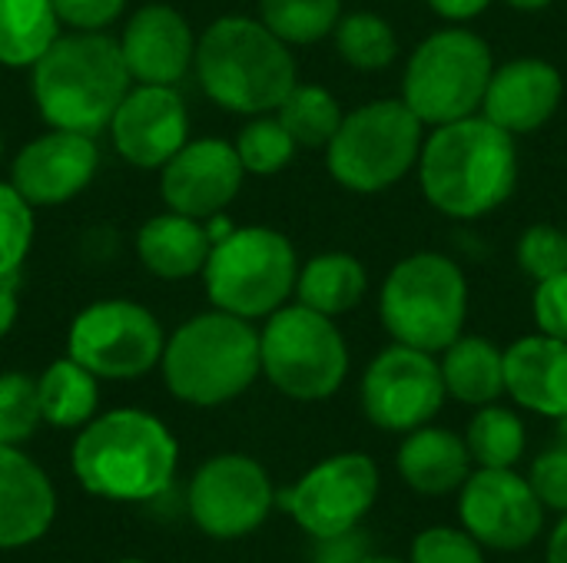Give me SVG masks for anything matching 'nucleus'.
I'll use <instances>...</instances> for the list:
<instances>
[{"label":"nucleus","instance_id":"nucleus-31","mask_svg":"<svg viewBox=\"0 0 567 563\" xmlns=\"http://www.w3.org/2000/svg\"><path fill=\"white\" fill-rule=\"evenodd\" d=\"M342 17V0H259V20L289 46L326 40Z\"/></svg>","mask_w":567,"mask_h":563},{"label":"nucleus","instance_id":"nucleus-38","mask_svg":"<svg viewBox=\"0 0 567 563\" xmlns=\"http://www.w3.org/2000/svg\"><path fill=\"white\" fill-rule=\"evenodd\" d=\"M528 484L545 511L567 514V448L555 445L551 451L538 455L528 471Z\"/></svg>","mask_w":567,"mask_h":563},{"label":"nucleus","instance_id":"nucleus-22","mask_svg":"<svg viewBox=\"0 0 567 563\" xmlns=\"http://www.w3.org/2000/svg\"><path fill=\"white\" fill-rule=\"evenodd\" d=\"M505 395L525 411L567 415V342L551 335H525L505 348Z\"/></svg>","mask_w":567,"mask_h":563},{"label":"nucleus","instance_id":"nucleus-1","mask_svg":"<svg viewBox=\"0 0 567 563\" xmlns=\"http://www.w3.org/2000/svg\"><path fill=\"white\" fill-rule=\"evenodd\" d=\"M415 166L425 199L442 216L482 219L515 192L518 146L512 133L475 113L435 126Z\"/></svg>","mask_w":567,"mask_h":563},{"label":"nucleus","instance_id":"nucleus-3","mask_svg":"<svg viewBox=\"0 0 567 563\" xmlns=\"http://www.w3.org/2000/svg\"><path fill=\"white\" fill-rule=\"evenodd\" d=\"M133 86L116 37L103 30L60 33L30 66L33 103L47 126L96 136Z\"/></svg>","mask_w":567,"mask_h":563},{"label":"nucleus","instance_id":"nucleus-33","mask_svg":"<svg viewBox=\"0 0 567 563\" xmlns=\"http://www.w3.org/2000/svg\"><path fill=\"white\" fill-rule=\"evenodd\" d=\"M236 153H239V163L246 173L252 176H276L282 173L292 156H296V139L289 136V129L279 123V116H269V113H259V116H249V123L239 129L236 136Z\"/></svg>","mask_w":567,"mask_h":563},{"label":"nucleus","instance_id":"nucleus-39","mask_svg":"<svg viewBox=\"0 0 567 563\" xmlns=\"http://www.w3.org/2000/svg\"><path fill=\"white\" fill-rule=\"evenodd\" d=\"M532 312H535V322H538L542 335L567 342V272L538 282Z\"/></svg>","mask_w":567,"mask_h":563},{"label":"nucleus","instance_id":"nucleus-35","mask_svg":"<svg viewBox=\"0 0 567 563\" xmlns=\"http://www.w3.org/2000/svg\"><path fill=\"white\" fill-rule=\"evenodd\" d=\"M30 246H33V206L10 183H0V275H20Z\"/></svg>","mask_w":567,"mask_h":563},{"label":"nucleus","instance_id":"nucleus-49","mask_svg":"<svg viewBox=\"0 0 567 563\" xmlns=\"http://www.w3.org/2000/svg\"><path fill=\"white\" fill-rule=\"evenodd\" d=\"M120 563H146V561H120Z\"/></svg>","mask_w":567,"mask_h":563},{"label":"nucleus","instance_id":"nucleus-25","mask_svg":"<svg viewBox=\"0 0 567 563\" xmlns=\"http://www.w3.org/2000/svg\"><path fill=\"white\" fill-rule=\"evenodd\" d=\"M439 368L445 395L462 405L482 408L505 395V352L482 335H458L442 352Z\"/></svg>","mask_w":567,"mask_h":563},{"label":"nucleus","instance_id":"nucleus-42","mask_svg":"<svg viewBox=\"0 0 567 563\" xmlns=\"http://www.w3.org/2000/svg\"><path fill=\"white\" fill-rule=\"evenodd\" d=\"M20 315V275H0V338L10 335Z\"/></svg>","mask_w":567,"mask_h":563},{"label":"nucleus","instance_id":"nucleus-48","mask_svg":"<svg viewBox=\"0 0 567 563\" xmlns=\"http://www.w3.org/2000/svg\"><path fill=\"white\" fill-rule=\"evenodd\" d=\"M0 156H3V136H0Z\"/></svg>","mask_w":567,"mask_h":563},{"label":"nucleus","instance_id":"nucleus-16","mask_svg":"<svg viewBox=\"0 0 567 563\" xmlns=\"http://www.w3.org/2000/svg\"><path fill=\"white\" fill-rule=\"evenodd\" d=\"M106 129L130 166L163 169L189 139V113L176 86L133 83Z\"/></svg>","mask_w":567,"mask_h":563},{"label":"nucleus","instance_id":"nucleus-20","mask_svg":"<svg viewBox=\"0 0 567 563\" xmlns=\"http://www.w3.org/2000/svg\"><path fill=\"white\" fill-rule=\"evenodd\" d=\"M565 80L558 66L538 56H518L498 70H492L482 116L502 126L512 136H525L542 129L561 106Z\"/></svg>","mask_w":567,"mask_h":563},{"label":"nucleus","instance_id":"nucleus-12","mask_svg":"<svg viewBox=\"0 0 567 563\" xmlns=\"http://www.w3.org/2000/svg\"><path fill=\"white\" fill-rule=\"evenodd\" d=\"M379 498V468L369 455L346 451L309 468L289 491L279 494V504L292 521L316 541L352 531L375 508Z\"/></svg>","mask_w":567,"mask_h":563},{"label":"nucleus","instance_id":"nucleus-45","mask_svg":"<svg viewBox=\"0 0 567 563\" xmlns=\"http://www.w3.org/2000/svg\"><path fill=\"white\" fill-rule=\"evenodd\" d=\"M508 7H515V10H525V13H535V10H545L551 0H505Z\"/></svg>","mask_w":567,"mask_h":563},{"label":"nucleus","instance_id":"nucleus-37","mask_svg":"<svg viewBox=\"0 0 567 563\" xmlns=\"http://www.w3.org/2000/svg\"><path fill=\"white\" fill-rule=\"evenodd\" d=\"M409 563H488L485 548L465 528H425L412 541Z\"/></svg>","mask_w":567,"mask_h":563},{"label":"nucleus","instance_id":"nucleus-21","mask_svg":"<svg viewBox=\"0 0 567 563\" xmlns=\"http://www.w3.org/2000/svg\"><path fill=\"white\" fill-rule=\"evenodd\" d=\"M56 518V494L43 468L17 445H0V551L40 541Z\"/></svg>","mask_w":567,"mask_h":563},{"label":"nucleus","instance_id":"nucleus-7","mask_svg":"<svg viewBox=\"0 0 567 563\" xmlns=\"http://www.w3.org/2000/svg\"><path fill=\"white\" fill-rule=\"evenodd\" d=\"M299 279L292 242L269 226L229 229L213 242L203 265V282L213 309L239 319H269L289 302Z\"/></svg>","mask_w":567,"mask_h":563},{"label":"nucleus","instance_id":"nucleus-44","mask_svg":"<svg viewBox=\"0 0 567 563\" xmlns=\"http://www.w3.org/2000/svg\"><path fill=\"white\" fill-rule=\"evenodd\" d=\"M545 563H567V514H561V521L555 524V531L548 538Z\"/></svg>","mask_w":567,"mask_h":563},{"label":"nucleus","instance_id":"nucleus-13","mask_svg":"<svg viewBox=\"0 0 567 563\" xmlns=\"http://www.w3.org/2000/svg\"><path fill=\"white\" fill-rule=\"evenodd\" d=\"M445 398L439 358L399 342L379 352L362 375V411L382 431L409 435L429 425Z\"/></svg>","mask_w":567,"mask_h":563},{"label":"nucleus","instance_id":"nucleus-41","mask_svg":"<svg viewBox=\"0 0 567 563\" xmlns=\"http://www.w3.org/2000/svg\"><path fill=\"white\" fill-rule=\"evenodd\" d=\"M372 541L362 528L332 534V538H316V551H312V563H359L369 557Z\"/></svg>","mask_w":567,"mask_h":563},{"label":"nucleus","instance_id":"nucleus-14","mask_svg":"<svg viewBox=\"0 0 567 563\" xmlns=\"http://www.w3.org/2000/svg\"><path fill=\"white\" fill-rule=\"evenodd\" d=\"M458 521L485 551H528L545 531V508L515 468H472L458 488Z\"/></svg>","mask_w":567,"mask_h":563},{"label":"nucleus","instance_id":"nucleus-40","mask_svg":"<svg viewBox=\"0 0 567 563\" xmlns=\"http://www.w3.org/2000/svg\"><path fill=\"white\" fill-rule=\"evenodd\" d=\"M53 10L70 30H106L126 10V0H53Z\"/></svg>","mask_w":567,"mask_h":563},{"label":"nucleus","instance_id":"nucleus-5","mask_svg":"<svg viewBox=\"0 0 567 563\" xmlns=\"http://www.w3.org/2000/svg\"><path fill=\"white\" fill-rule=\"evenodd\" d=\"M159 368L173 398L196 408L226 405L262 375L259 332L223 309L193 315L166 338Z\"/></svg>","mask_w":567,"mask_h":563},{"label":"nucleus","instance_id":"nucleus-18","mask_svg":"<svg viewBox=\"0 0 567 563\" xmlns=\"http://www.w3.org/2000/svg\"><path fill=\"white\" fill-rule=\"evenodd\" d=\"M246 169L229 139H186V146L159 169L163 202L193 219L219 216L243 189Z\"/></svg>","mask_w":567,"mask_h":563},{"label":"nucleus","instance_id":"nucleus-36","mask_svg":"<svg viewBox=\"0 0 567 563\" xmlns=\"http://www.w3.org/2000/svg\"><path fill=\"white\" fill-rule=\"evenodd\" d=\"M518 262L535 282L567 272V232L545 222L525 229V236L518 239Z\"/></svg>","mask_w":567,"mask_h":563},{"label":"nucleus","instance_id":"nucleus-19","mask_svg":"<svg viewBox=\"0 0 567 563\" xmlns=\"http://www.w3.org/2000/svg\"><path fill=\"white\" fill-rule=\"evenodd\" d=\"M133 83L176 86L196 60L189 20L169 3H143L116 37Z\"/></svg>","mask_w":567,"mask_h":563},{"label":"nucleus","instance_id":"nucleus-4","mask_svg":"<svg viewBox=\"0 0 567 563\" xmlns=\"http://www.w3.org/2000/svg\"><path fill=\"white\" fill-rule=\"evenodd\" d=\"M193 70L203 93L239 116L276 113L299 83L289 43L259 17H219L196 37Z\"/></svg>","mask_w":567,"mask_h":563},{"label":"nucleus","instance_id":"nucleus-6","mask_svg":"<svg viewBox=\"0 0 567 563\" xmlns=\"http://www.w3.org/2000/svg\"><path fill=\"white\" fill-rule=\"evenodd\" d=\"M379 315L399 345L439 355L462 335L468 319L465 272L449 256L415 252L389 272Z\"/></svg>","mask_w":567,"mask_h":563},{"label":"nucleus","instance_id":"nucleus-47","mask_svg":"<svg viewBox=\"0 0 567 563\" xmlns=\"http://www.w3.org/2000/svg\"><path fill=\"white\" fill-rule=\"evenodd\" d=\"M359 563H405V561H399V557H382V554H369V557H362Z\"/></svg>","mask_w":567,"mask_h":563},{"label":"nucleus","instance_id":"nucleus-17","mask_svg":"<svg viewBox=\"0 0 567 563\" xmlns=\"http://www.w3.org/2000/svg\"><path fill=\"white\" fill-rule=\"evenodd\" d=\"M96 169H100V149L93 136L50 126L17 153L10 166V186L33 209L63 206L93 183Z\"/></svg>","mask_w":567,"mask_h":563},{"label":"nucleus","instance_id":"nucleus-15","mask_svg":"<svg viewBox=\"0 0 567 563\" xmlns=\"http://www.w3.org/2000/svg\"><path fill=\"white\" fill-rule=\"evenodd\" d=\"M272 504L276 491L266 468L246 455H216L189 481V518L219 541L252 534Z\"/></svg>","mask_w":567,"mask_h":563},{"label":"nucleus","instance_id":"nucleus-26","mask_svg":"<svg viewBox=\"0 0 567 563\" xmlns=\"http://www.w3.org/2000/svg\"><path fill=\"white\" fill-rule=\"evenodd\" d=\"M365 289H369L365 265L349 252H322L309 259L296 279L299 305L316 309L329 319L352 312L365 299Z\"/></svg>","mask_w":567,"mask_h":563},{"label":"nucleus","instance_id":"nucleus-32","mask_svg":"<svg viewBox=\"0 0 567 563\" xmlns=\"http://www.w3.org/2000/svg\"><path fill=\"white\" fill-rule=\"evenodd\" d=\"M332 37L339 56L355 70H385L399 56V37L392 23L369 10L339 17Z\"/></svg>","mask_w":567,"mask_h":563},{"label":"nucleus","instance_id":"nucleus-43","mask_svg":"<svg viewBox=\"0 0 567 563\" xmlns=\"http://www.w3.org/2000/svg\"><path fill=\"white\" fill-rule=\"evenodd\" d=\"M488 3H492V0H429V7H432L439 17L455 20V23H462V20H472V17H478V13H485V10H488Z\"/></svg>","mask_w":567,"mask_h":563},{"label":"nucleus","instance_id":"nucleus-9","mask_svg":"<svg viewBox=\"0 0 567 563\" xmlns=\"http://www.w3.org/2000/svg\"><path fill=\"white\" fill-rule=\"evenodd\" d=\"M495 60L492 46L465 27H445L425 37L409 56L402 100L422 126H442L482 110Z\"/></svg>","mask_w":567,"mask_h":563},{"label":"nucleus","instance_id":"nucleus-27","mask_svg":"<svg viewBox=\"0 0 567 563\" xmlns=\"http://www.w3.org/2000/svg\"><path fill=\"white\" fill-rule=\"evenodd\" d=\"M37 395H40V415L47 425L83 428L90 418H96L100 378L66 355L43 368V375L37 378Z\"/></svg>","mask_w":567,"mask_h":563},{"label":"nucleus","instance_id":"nucleus-46","mask_svg":"<svg viewBox=\"0 0 567 563\" xmlns=\"http://www.w3.org/2000/svg\"><path fill=\"white\" fill-rule=\"evenodd\" d=\"M555 421H558V431H555V435H558V445H561V448H567V415L555 418Z\"/></svg>","mask_w":567,"mask_h":563},{"label":"nucleus","instance_id":"nucleus-29","mask_svg":"<svg viewBox=\"0 0 567 563\" xmlns=\"http://www.w3.org/2000/svg\"><path fill=\"white\" fill-rule=\"evenodd\" d=\"M528 431L518 411L502 405H482L465 431V448L475 468H515L525 455Z\"/></svg>","mask_w":567,"mask_h":563},{"label":"nucleus","instance_id":"nucleus-23","mask_svg":"<svg viewBox=\"0 0 567 563\" xmlns=\"http://www.w3.org/2000/svg\"><path fill=\"white\" fill-rule=\"evenodd\" d=\"M395 468H399V478L415 494L445 498V494H458V488L465 484L475 465L462 435L449 428H435L429 421L405 435L395 455Z\"/></svg>","mask_w":567,"mask_h":563},{"label":"nucleus","instance_id":"nucleus-10","mask_svg":"<svg viewBox=\"0 0 567 563\" xmlns=\"http://www.w3.org/2000/svg\"><path fill=\"white\" fill-rule=\"evenodd\" d=\"M262 375L296 402L332 398L349 375V345L339 325L306 305H282L259 332Z\"/></svg>","mask_w":567,"mask_h":563},{"label":"nucleus","instance_id":"nucleus-30","mask_svg":"<svg viewBox=\"0 0 567 563\" xmlns=\"http://www.w3.org/2000/svg\"><path fill=\"white\" fill-rule=\"evenodd\" d=\"M276 116L289 129L296 146L319 149V146H329V139L336 136V129H339L346 113H342L339 100L326 86H319V83H296L286 93V100L276 106Z\"/></svg>","mask_w":567,"mask_h":563},{"label":"nucleus","instance_id":"nucleus-24","mask_svg":"<svg viewBox=\"0 0 567 563\" xmlns=\"http://www.w3.org/2000/svg\"><path fill=\"white\" fill-rule=\"evenodd\" d=\"M213 236L203 219L183 216V212H159L150 216L136 232V256L146 265L150 275L179 282L203 275V265L209 259Z\"/></svg>","mask_w":567,"mask_h":563},{"label":"nucleus","instance_id":"nucleus-8","mask_svg":"<svg viewBox=\"0 0 567 563\" xmlns=\"http://www.w3.org/2000/svg\"><path fill=\"white\" fill-rule=\"evenodd\" d=\"M422 139V119L405 100H372L342 116L326 146V166L342 189L372 196L409 176Z\"/></svg>","mask_w":567,"mask_h":563},{"label":"nucleus","instance_id":"nucleus-2","mask_svg":"<svg viewBox=\"0 0 567 563\" xmlns=\"http://www.w3.org/2000/svg\"><path fill=\"white\" fill-rule=\"evenodd\" d=\"M179 448L169 428L140 408L90 418L70 451V468L86 494L140 504L169 491Z\"/></svg>","mask_w":567,"mask_h":563},{"label":"nucleus","instance_id":"nucleus-28","mask_svg":"<svg viewBox=\"0 0 567 563\" xmlns=\"http://www.w3.org/2000/svg\"><path fill=\"white\" fill-rule=\"evenodd\" d=\"M53 0H0V66L27 70L60 37Z\"/></svg>","mask_w":567,"mask_h":563},{"label":"nucleus","instance_id":"nucleus-11","mask_svg":"<svg viewBox=\"0 0 567 563\" xmlns=\"http://www.w3.org/2000/svg\"><path fill=\"white\" fill-rule=\"evenodd\" d=\"M166 348L159 319L130 299H103L76 312L66 332V355L106 382L150 375Z\"/></svg>","mask_w":567,"mask_h":563},{"label":"nucleus","instance_id":"nucleus-34","mask_svg":"<svg viewBox=\"0 0 567 563\" xmlns=\"http://www.w3.org/2000/svg\"><path fill=\"white\" fill-rule=\"evenodd\" d=\"M40 415V395L37 378L23 372H0V445H23L37 425Z\"/></svg>","mask_w":567,"mask_h":563}]
</instances>
